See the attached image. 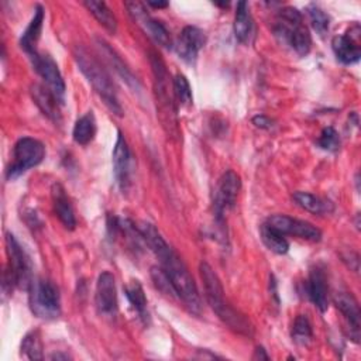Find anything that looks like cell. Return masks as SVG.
Listing matches in <instances>:
<instances>
[{
	"label": "cell",
	"instance_id": "cell-1",
	"mask_svg": "<svg viewBox=\"0 0 361 361\" xmlns=\"http://www.w3.org/2000/svg\"><path fill=\"white\" fill-rule=\"evenodd\" d=\"M152 252L159 259L161 268L169 278L176 296L182 299V302L189 307V310L199 314L202 310V300L199 296L197 286L183 259L166 241L154 248Z\"/></svg>",
	"mask_w": 361,
	"mask_h": 361
},
{
	"label": "cell",
	"instance_id": "cell-2",
	"mask_svg": "<svg viewBox=\"0 0 361 361\" xmlns=\"http://www.w3.org/2000/svg\"><path fill=\"white\" fill-rule=\"evenodd\" d=\"M199 271H200V276L204 286V296L207 299V303L213 309V312L217 314V317L224 324H227L228 329L240 334L251 336L252 327L250 322L224 299L223 285L217 274L213 271V268L203 261L199 265Z\"/></svg>",
	"mask_w": 361,
	"mask_h": 361
},
{
	"label": "cell",
	"instance_id": "cell-3",
	"mask_svg": "<svg viewBox=\"0 0 361 361\" xmlns=\"http://www.w3.org/2000/svg\"><path fill=\"white\" fill-rule=\"evenodd\" d=\"M73 58L76 61V65L79 66V71L92 85L94 92L103 99L104 104L110 109V111L117 116H123V109L118 103L114 85L100 62L79 45L73 48Z\"/></svg>",
	"mask_w": 361,
	"mask_h": 361
},
{
	"label": "cell",
	"instance_id": "cell-4",
	"mask_svg": "<svg viewBox=\"0 0 361 361\" xmlns=\"http://www.w3.org/2000/svg\"><path fill=\"white\" fill-rule=\"evenodd\" d=\"M274 32L281 41L290 45V48L305 56L312 48V37L307 27L303 24L302 14L293 7L279 10L274 27Z\"/></svg>",
	"mask_w": 361,
	"mask_h": 361
},
{
	"label": "cell",
	"instance_id": "cell-5",
	"mask_svg": "<svg viewBox=\"0 0 361 361\" xmlns=\"http://www.w3.org/2000/svg\"><path fill=\"white\" fill-rule=\"evenodd\" d=\"M152 73H154V89H155V97H157V106L159 110V117L162 121V126L165 128L169 127L168 131L176 130V111L173 106V92H169V79L165 69L164 61L154 52H151L149 56ZM178 131V130H176ZM175 133V131H173Z\"/></svg>",
	"mask_w": 361,
	"mask_h": 361
},
{
	"label": "cell",
	"instance_id": "cell-6",
	"mask_svg": "<svg viewBox=\"0 0 361 361\" xmlns=\"http://www.w3.org/2000/svg\"><path fill=\"white\" fill-rule=\"evenodd\" d=\"M28 303L31 312L41 319L51 320L61 314L58 288L48 279L32 278L28 285Z\"/></svg>",
	"mask_w": 361,
	"mask_h": 361
},
{
	"label": "cell",
	"instance_id": "cell-7",
	"mask_svg": "<svg viewBox=\"0 0 361 361\" xmlns=\"http://www.w3.org/2000/svg\"><path fill=\"white\" fill-rule=\"evenodd\" d=\"M45 158V147L32 137L20 138L13 149V162L6 172V178L13 180L42 162Z\"/></svg>",
	"mask_w": 361,
	"mask_h": 361
},
{
	"label": "cell",
	"instance_id": "cell-8",
	"mask_svg": "<svg viewBox=\"0 0 361 361\" xmlns=\"http://www.w3.org/2000/svg\"><path fill=\"white\" fill-rule=\"evenodd\" d=\"M6 247L8 255V269L6 271V283L10 286H25L28 288L31 282V272H30V261L18 241L14 238L13 234L6 235Z\"/></svg>",
	"mask_w": 361,
	"mask_h": 361
},
{
	"label": "cell",
	"instance_id": "cell-9",
	"mask_svg": "<svg viewBox=\"0 0 361 361\" xmlns=\"http://www.w3.org/2000/svg\"><path fill=\"white\" fill-rule=\"evenodd\" d=\"M240 188H241V180L234 171L224 172L219 179V183L213 195V210H214V219L220 224V227H223L224 224L226 212L235 204Z\"/></svg>",
	"mask_w": 361,
	"mask_h": 361
},
{
	"label": "cell",
	"instance_id": "cell-10",
	"mask_svg": "<svg viewBox=\"0 0 361 361\" xmlns=\"http://www.w3.org/2000/svg\"><path fill=\"white\" fill-rule=\"evenodd\" d=\"M124 6L127 7L130 16L134 18V21H137V24L157 42L159 44L161 47L164 48H169L172 45L171 42V37H169V32L166 30V27L152 18L148 13H147V8H145V4L141 3V1H126Z\"/></svg>",
	"mask_w": 361,
	"mask_h": 361
},
{
	"label": "cell",
	"instance_id": "cell-11",
	"mask_svg": "<svg viewBox=\"0 0 361 361\" xmlns=\"http://www.w3.org/2000/svg\"><path fill=\"white\" fill-rule=\"evenodd\" d=\"M32 62V66L35 72L41 76V79L45 82V86L54 93V96L63 103L65 97V82L61 75V71L56 65V62L47 54H35L30 58Z\"/></svg>",
	"mask_w": 361,
	"mask_h": 361
},
{
	"label": "cell",
	"instance_id": "cell-12",
	"mask_svg": "<svg viewBox=\"0 0 361 361\" xmlns=\"http://www.w3.org/2000/svg\"><path fill=\"white\" fill-rule=\"evenodd\" d=\"M267 224H269L271 227H274L275 230L281 231L285 235L290 234L313 243L322 240V231L312 223L300 219H293L285 214H274L268 217Z\"/></svg>",
	"mask_w": 361,
	"mask_h": 361
},
{
	"label": "cell",
	"instance_id": "cell-13",
	"mask_svg": "<svg viewBox=\"0 0 361 361\" xmlns=\"http://www.w3.org/2000/svg\"><path fill=\"white\" fill-rule=\"evenodd\" d=\"M133 168H134V161H133L130 147L124 135L118 131L117 140L113 148V169H114L116 180L123 192L127 190L131 183Z\"/></svg>",
	"mask_w": 361,
	"mask_h": 361
},
{
	"label": "cell",
	"instance_id": "cell-14",
	"mask_svg": "<svg viewBox=\"0 0 361 361\" xmlns=\"http://www.w3.org/2000/svg\"><path fill=\"white\" fill-rule=\"evenodd\" d=\"M94 305L97 312L102 316L111 317L117 313V289L116 281L111 272L103 271L96 282V292H94Z\"/></svg>",
	"mask_w": 361,
	"mask_h": 361
},
{
	"label": "cell",
	"instance_id": "cell-15",
	"mask_svg": "<svg viewBox=\"0 0 361 361\" xmlns=\"http://www.w3.org/2000/svg\"><path fill=\"white\" fill-rule=\"evenodd\" d=\"M331 48L336 55V58L344 63L351 65L358 62L361 56V48H360V27L355 24L353 28L348 30V32L343 35H336L331 41Z\"/></svg>",
	"mask_w": 361,
	"mask_h": 361
},
{
	"label": "cell",
	"instance_id": "cell-16",
	"mask_svg": "<svg viewBox=\"0 0 361 361\" xmlns=\"http://www.w3.org/2000/svg\"><path fill=\"white\" fill-rule=\"evenodd\" d=\"M204 44H206L204 32L197 27L186 25L180 31L175 48L179 58H182L189 63H193L197 58L199 51L204 47Z\"/></svg>",
	"mask_w": 361,
	"mask_h": 361
},
{
	"label": "cell",
	"instance_id": "cell-17",
	"mask_svg": "<svg viewBox=\"0 0 361 361\" xmlns=\"http://www.w3.org/2000/svg\"><path fill=\"white\" fill-rule=\"evenodd\" d=\"M334 303L337 309L344 316L350 327V338L355 343L360 340V306L357 299L348 292H338L334 296Z\"/></svg>",
	"mask_w": 361,
	"mask_h": 361
},
{
	"label": "cell",
	"instance_id": "cell-18",
	"mask_svg": "<svg viewBox=\"0 0 361 361\" xmlns=\"http://www.w3.org/2000/svg\"><path fill=\"white\" fill-rule=\"evenodd\" d=\"M306 292L310 302L320 310L326 312L329 306L327 300V281L323 269L314 267L310 269L307 282H306Z\"/></svg>",
	"mask_w": 361,
	"mask_h": 361
},
{
	"label": "cell",
	"instance_id": "cell-19",
	"mask_svg": "<svg viewBox=\"0 0 361 361\" xmlns=\"http://www.w3.org/2000/svg\"><path fill=\"white\" fill-rule=\"evenodd\" d=\"M51 195H52L54 210L59 221L63 224L65 228L73 230L76 227V217H75V212L71 204V200L65 193L63 186L61 183H54L51 189Z\"/></svg>",
	"mask_w": 361,
	"mask_h": 361
},
{
	"label": "cell",
	"instance_id": "cell-20",
	"mask_svg": "<svg viewBox=\"0 0 361 361\" xmlns=\"http://www.w3.org/2000/svg\"><path fill=\"white\" fill-rule=\"evenodd\" d=\"M42 23H44V8L41 6H37L30 24L27 25V28L24 30V32L20 38V47L30 58L38 52L37 42L41 35Z\"/></svg>",
	"mask_w": 361,
	"mask_h": 361
},
{
	"label": "cell",
	"instance_id": "cell-21",
	"mask_svg": "<svg viewBox=\"0 0 361 361\" xmlns=\"http://www.w3.org/2000/svg\"><path fill=\"white\" fill-rule=\"evenodd\" d=\"M32 97L37 103V106L41 109V111L54 123L61 121V113H59V104L61 102L54 96V93L42 85H34L31 87Z\"/></svg>",
	"mask_w": 361,
	"mask_h": 361
},
{
	"label": "cell",
	"instance_id": "cell-22",
	"mask_svg": "<svg viewBox=\"0 0 361 361\" xmlns=\"http://www.w3.org/2000/svg\"><path fill=\"white\" fill-rule=\"evenodd\" d=\"M234 35L237 41L248 44L254 32V20L250 13V6L247 1H238L234 16Z\"/></svg>",
	"mask_w": 361,
	"mask_h": 361
},
{
	"label": "cell",
	"instance_id": "cell-23",
	"mask_svg": "<svg viewBox=\"0 0 361 361\" xmlns=\"http://www.w3.org/2000/svg\"><path fill=\"white\" fill-rule=\"evenodd\" d=\"M292 199L299 207L313 214H326L333 210V204L329 200L314 196L309 192H302V190L295 192L292 195Z\"/></svg>",
	"mask_w": 361,
	"mask_h": 361
},
{
	"label": "cell",
	"instance_id": "cell-24",
	"mask_svg": "<svg viewBox=\"0 0 361 361\" xmlns=\"http://www.w3.org/2000/svg\"><path fill=\"white\" fill-rule=\"evenodd\" d=\"M97 44H99L100 51H102L103 55L106 56L107 62H109V63L113 66V69L120 75V78H121L128 86L137 89V87H138V80H137V78H135V76L131 73V71L126 66V63H124V62L121 61V58L116 54V51L111 49L110 45L106 44V42L102 41V39H99Z\"/></svg>",
	"mask_w": 361,
	"mask_h": 361
},
{
	"label": "cell",
	"instance_id": "cell-25",
	"mask_svg": "<svg viewBox=\"0 0 361 361\" xmlns=\"http://www.w3.org/2000/svg\"><path fill=\"white\" fill-rule=\"evenodd\" d=\"M96 130L97 127H96L94 114L93 111H87L86 114L80 116L73 126L72 135L75 142H78L79 145L90 144L96 135Z\"/></svg>",
	"mask_w": 361,
	"mask_h": 361
},
{
	"label": "cell",
	"instance_id": "cell-26",
	"mask_svg": "<svg viewBox=\"0 0 361 361\" xmlns=\"http://www.w3.org/2000/svg\"><path fill=\"white\" fill-rule=\"evenodd\" d=\"M83 6L92 13V16L97 20V23L107 30L110 34H116L117 31V20L111 10L107 7L104 1L97 0H86L83 1Z\"/></svg>",
	"mask_w": 361,
	"mask_h": 361
},
{
	"label": "cell",
	"instance_id": "cell-27",
	"mask_svg": "<svg viewBox=\"0 0 361 361\" xmlns=\"http://www.w3.org/2000/svg\"><path fill=\"white\" fill-rule=\"evenodd\" d=\"M261 238L267 248L275 254H286L289 250V243L285 238V234L275 230L267 223L261 226Z\"/></svg>",
	"mask_w": 361,
	"mask_h": 361
},
{
	"label": "cell",
	"instance_id": "cell-28",
	"mask_svg": "<svg viewBox=\"0 0 361 361\" xmlns=\"http://www.w3.org/2000/svg\"><path fill=\"white\" fill-rule=\"evenodd\" d=\"M124 293L133 306V309L138 313V316L147 322L148 319V312H147V298L144 293V289L138 281H131L126 288Z\"/></svg>",
	"mask_w": 361,
	"mask_h": 361
},
{
	"label": "cell",
	"instance_id": "cell-29",
	"mask_svg": "<svg viewBox=\"0 0 361 361\" xmlns=\"http://www.w3.org/2000/svg\"><path fill=\"white\" fill-rule=\"evenodd\" d=\"M21 354H24L28 360H42V341L41 336L37 330L27 333L21 341Z\"/></svg>",
	"mask_w": 361,
	"mask_h": 361
},
{
	"label": "cell",
	"instance_id": "cell-30",
	"mask_svg": "<svg viewBox=\"0 0 361 361\" xmlns=\"http://www.w3.org/2000/svg\"><path fill=\"white\" fill-rule=\"evenodd\" d=\"M172 89H173V96H175L176 102L182 107H188L193 103L192 89L189 86L188 79L182 73L175 75V78L172 79Z\"/></svg>",
	"mask_w": 361,
	"mask_h": 361
},
{
	"label": "cell",
	"instance_id": "cell-31",
	"mask_svg": "<svg viewBox=\"0 0 361 361\" xmlns=\"http://www.w3.org/2000/svg\"><path fill=\"white\" fill-rule=\"evenodd\" d=\"M292 338L298 344H307L312 338V324L306 314H299L292 326Z\"/></svg>",
	"mask_w": 361,
	"mask_h": 361
},
{
	"label": "cell",
	"instance_id": "cell-32",
	"mask_svg": "<svg viewBox=\"0 0 361 361\" xmlns=\"http://www.w3.org/2000/svg\"><path fill=\"white\" fill-rule=\"evenodd\" d=\"M307 14L314 31L319 32L320 35H324L329 31V25H330V17L326 14V11L316 4H312L307 8Z\"/></svg>",
	"mask_w": 361,
	"mask_h": 361
},
{
	"label": "cell",
	"instance_id": "cell-33",
	"mask_svg": "<svg viewBox=\"0 0 361 361\" xmlns=\"http://www.w3.org/2000/svg\"><path fill=\"white\" fill-rule=\"evenodd\" d=\"M317 145L326 151H336L340 147V137L337 131L333 127L323 128L317 138Z\"/></svg>",
	"mask_w": 361,
	"mask_h": 361
},
{
	"label": "cell",
	"instance_id": "cell-34",
	"mask_svg": "<svg viewBox=\"0 0 361 361\" xmlns=\"http://www.w3.org/2000/svg\"><path fill=\"white\" fill-rule=\"evenodd\" d=\"M151 278L155 283V286L162 292V293H166V295H176L173 288H172V283L169 281V278L166 276V274L164 272V269L159 267H152L151 268Z\"/></svg>",
	"mask_w": 361,
	"mask_h": 361
},
{
	"label": "cell",
	"instance_id": "cell-35",
	"mask_svg": "<svg viewBox=\"0 0 361 361\" xmlns=\"http://www.w3.org/2000/svg\"><path fill=\"white\" fill-rule=\"evenodd\" d=\"M252 124L255 127H259V128H271L272 126V120L264 114H258L255 117H252Z\"/></svg>",
	"mask_w": 361,
	"mask_h": 361
},
{
	"label": "cell",
	"instance_id": "cell-36",
	"mask_svg": "<svg viewBox=\"0 0 361 361\" xmlns=\"http://www.w3.org/2000/svg\"><path fill=\"white\" fill-rule=\"evenodd\" d=\"M254 360H269V357H268V354L265 353V350L262 348V347H257V350H255V354H254V357H252Z\"/></svg>",
	"mask_w": 361,
	"mask_h": 361
},
{
	"label": "cell",
	"instance_id": "cell-37",
	"mask_svg": "<svg viewBox=\"0 0 361 361\" xmlns=\"http://www.w3.org/2000/svg\"><path fill=\"white\" fill-rule=\"evenodd\" d=\"M148 6H151V7H154V8H164V7H166L168 6V3L166 1H158V3H155V1H148L147 3Z\"/></svg>",
	"mask_w": 361,
	"mask_h": 361
},
{
	"label": "cell",
	"instance_id": "cell-38",
	"mask_svg": "<svg viewBox=\"0 0 361 361\" xmlns=\"http://www.w3.org/2000/svg\"><path fill=\"white\" fill-rule=\"evenodd\" d=\"M51 358L52 360H68L69 355H66V354H54V355H51Z\"/></svg>",
	"mask_w": 361,
	"mask_h": 361
}]
</instances>
